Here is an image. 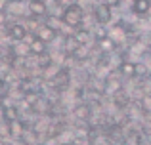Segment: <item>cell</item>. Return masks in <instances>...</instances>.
<instances>
[{"mask_svg":"<svg viewBox=\"0 0 151 145\" xmlns=\"http://www.w3.org/2000/svg\"><path fill=\"white\" fill-rule=\"evenodd\" d=\"M84 8L81 6L78 2H75V4H69V6H65L63 8V11H61V21L65 23L67 27H81L82 25V21H84Z\"/></svg>","mask_w":151,"mask_h":145,"instance_id":"6da1fadb","label":"cell"},{"mask_svg":"<svg viewBox=\"0 0 151 145\" xmlns=\"http://www.w3.org/2000/svg\"><path fill=\"white\" fill-rule=\"evenodd\" d=\"M111 10L113 8H109L107 4H96V8H94V19L98 21V25L105 27L107 23H111V19H113Z\"/></svg>","mask_w":151,"mask_h":145,"instance_id":"7a4b0ae2","label":"cell"},{"mask_svg":"<svg viewBox=\"0 0 151 145\" xmlns=\"http://www.w3.org/2000/svg\"><path fill=\"white\" fill-rule=\"evenodd\" d=\"M27 8H29L31 17H44L50 11L44 0H27Z\"/></svg>","mask_w":151,"mask_h":145,"instance_id":"3957f363","label":"cell"},{"mask_svg":"<svg viewBox=\"0 0 151 145\" xmlns=\"http://www.w3.org/2000/svg\"><path fill=\"white\" fill-rule=\"evenodd\" d=\"M35 36H38L40 40H44L46 44H50V42H54L55 38H58V31L54 29V27L46 25V23H42L40 27H38V31L35 33Z\"/></svg>","mask_w":151,"mask_h":145,"instance_id":"277c9868","label":"cell"},{"mask_svg":"<svg viewBox=\"0 0 151 145\" xmlns=\"http://www.w3.org/2000/svg\"><path fill=\"white\" fill-rule=\"evenodd\" d=\"M151 11V0H132V14L147 15Z\"/></svg>","mask_w":151,"mask_h":145,"instance_id":"5b68a950","label":"cell"},{"mask_svg":"<svg viewBox=\"0 0 151 145\" xmlns=\"http://www.w3.org/2000/svg\"><path fill=\"white\" fill-rule=\"evenodd\" d=\"M115 48H117V42H115L111 36H101V38H98V50H100L101 54H111Z\"/></svg>","mask_w":151,"mask_h":145,"instance_id":"8992f818","label":"cell"},{"mask_svg":"<svg viewBox=\"0 0 151 145\" xmlns=\"http://www.w3.org/2000/svg\"><path fill=\"white\" fill-rule=\"evenodd\" d=\"M46 46H48V44H46L44 40H40L38 36H33L29 48H31V54H35V56H44V54H46Z\"/></svg>","mask_w":151,"mask_h":145,"instance_id":"52a82bcc","label":"cell"},{"mask_svg":"<svg viewBox=\"0 0 151 145\" xmlns=\"http://www.w3.org/2000/svg\"><path fill=\"white\" fill-rule=\"evenodd\" d=\"M27 33H29V31H27V27L25 25H19V23H15V25L10 27V34L14 38H17V40H23V38L27 36Z\"/></svg>","mask_w":151,"mask_h":145,"instance_id":"ba28073f","label":"cell"},{"mask_svg":"<svg viewBox=\"0 0 151 145\" xmlns=\"http://www.w3.org/2000/svg\"><path fill=\"white\" fill-rule=\"evenodd\" d=\"M119 71H121L122 76H136V63H132V61H122Z\"/></svg>","mask_w":151,"mask_h":145,"instance_id":"9c48e42d","label":"cell"},{"mask_svg":"<svg viewBox=\"0 0 151 145\" xmlns=\"http://www.w3.org/2000/svg\"><path fill=\"white\" fill-rule=\"evenodd\" d=\"M73 57H75V59H78V61L88 59V57H90V44H81L77 50H75Z\"/></svg>","mask_w":151,"mask_h":145,"instance_id":"30bf717a","label":"cell"},{"mask_svg":"<svg viewBox=\"0 0 151 145\" xmlns=\"http://www.w3.org/2000/svg\"><path fill=\"white\" fill-rule=\"evenodd\" d=\"M136 76L147 78V76H149V67H147L145 63H136Z\"/></svg>","mask_w":151,"mask_h":145,"instance_id":"8fae6325","label":"cell"},{"mask_svg":"<svg viewBox=\"0 0 151 145\" xmlns=\"http://www.w3.org/2000/svg\"><path fill=\"white\" fill-rule=\"evenodd\" d=\"M75 115H77V116H86V115H90L88 105H77V109H75Z\"/></svg>","mask_w":151,"mask_h":145,"instance_id":"7c38bea8","label":"cell"},{"mask_svg":"<svg viewBox=\"0 0 151 145\" xmlns=\"http://www.w3.org/2000/svg\"><path fill=\"white\" fill-rule=\"evenodd\" d=\"M121 2H122V0H103V4H107L109 8H117V6H121Z\"/></svg>","mask_w":151,"mask_h":145,"instance_id":"4fadbf2b","label":"cell"}]
</instances>
